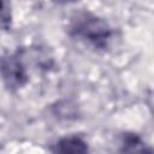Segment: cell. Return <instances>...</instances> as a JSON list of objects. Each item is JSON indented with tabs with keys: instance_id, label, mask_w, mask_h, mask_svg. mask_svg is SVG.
Listing matches in <instances>:
<instances>
[{
	"instance_id": "cell-1",
	"label": "cell",
	"mask_w": 154,
	"mask_h": 154,
	"mask_svg": "<svg viewBox=\"0 0 154 154\" xmlns=\"http://www.w3.org/2000/svg\"><path fill=\"white\" fill-rule=\"evenodd\" d=\"M71 31L78 38L103 48L111 37V29L106 22L90 13L77 16L71 25Z\"/></svg>"
},
{
	"instance_id": "cell-2",
	"label": "cell",
	"mask_w": 154,
	"mask_h": 154,
	"mask_svg": "<svg viewBox=\"0 0 154 154\" xmlns=\"http://www.w3.org/2000/svg\"><path fill=\"white\" fill-rule=\"evenodd\" d=\"M2 76L5 83L11 88L23 87L28 79L24 66L17 57H8L2 64Z\"/></svg>"
},
{
	"instance_id": "cell-3",
	"label": "cell",
	"mask_w": 154,
	"mask_h": 154,
	"mask_svg": "<svg viewBox=\"0 0 154 154\" xmlns=\"http://www.w3.org/2000/svg\"><path fill=\"white\" fill-rule=\"evenodd\" d=\"M87 150V143L78 136L64 137L55 146V152L60 153H84Z\"/></svg>"
}]
</instances>
